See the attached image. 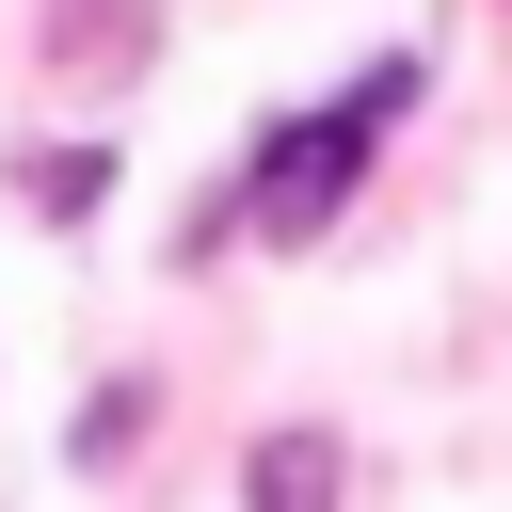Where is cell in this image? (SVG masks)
I'll return each mask as SVG.
<instances>
[{
  "label": "cell",
  "instance_id": "obj_1",
  "mask_svg": "<svg viewBox=\"0 0 512 512\" xmlns=\"http://www.w3.org/2000/svg\"><path fill=\"white\" fill-rule=\"evenodd\" d=\"M400 112H416V64L384 48V64H368L336 112H288V128L256 144V176H240V224H256L272 256H320V224L352 208V176H368V144H384Z\"/></svg>",
  "mask_w": 512,
  "mask_h": 512
},
{
  "label": "cell",
  "instance_id": "obj_2",
  "mask_svg": "<svg viewBox=\"0 0 512 512\" xmlns=\"http://www.w3.org/2000/svg\"><path fill=\"white\" fill-rule=\"evenodd\" d=\"M240 496H256V512H336V496H352V464H336V432H256Z\"/></svg>",
  "mask_w": 512,
  "mask_h": 512
},
{
  "label": "cell",
  "instance_id": "obj_3",
  "mask_svg": "<svg viewBox=\"0 0 512 512\" xmlns=\"http://www.w3.org/2000/svg\"><path fill=\"white\" fill-rule=\"evenodd\" d=\"M16 192H32L48 224H80V208L112 192V144H32V160H16Z\"/></svg>",
  "mask_w": 512,
  "mask_h": 512
},
{
  "label": "cell",
  "instance_id": "obj_4",
  "mask_svg": "<svg viewBox=\"0 0 512 512\" xmlns=\"http://www.w3.org/2000/svg\"><path fill=\"white\" fill-rule=\"evenodd\" d=\"M128 432H144V384H96V416H80V432H64V464H112V448H128Z\"/></svg>",
  "mask_w": 512,
  "mask_h": 512
}]
</instances>
